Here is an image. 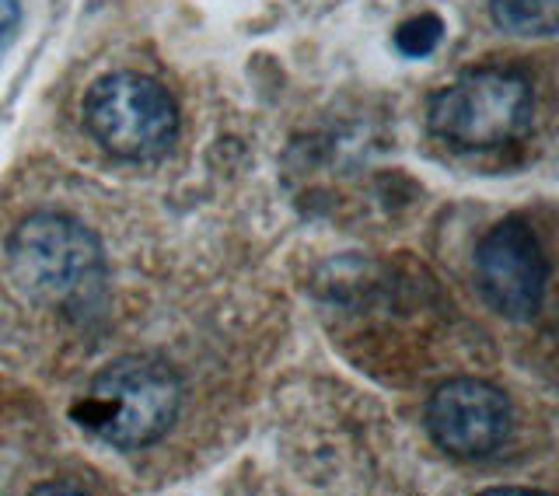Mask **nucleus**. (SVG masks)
<instances>
[{"mask_svg":"<svg viewBox=\"0 0 559 496\" xmlns=\"http://www.w3.org/2000/svg\"><path fill=\"white\" fill-rule=\"evenodd\" d=\"M14 287L52 311H81L98 300L105 283L102 241L78 217L32 214L8 238Z\"/></svg>","mask_w":559,"mask_h":496,"instance_id":"1","label":"nucleus"},{"mask_svg":"<svg viewBox=\"0 0 559 496\" xmlns=\"http://www.w3.org/2000/svg\"><path fill=\"white\" fill-rule=\"evenodd\" d=\"M182 381L154 357H119L105 364L92 388L70 405L78 427L119 451L147 448L162 440L179 416Z\"/></svg>","mask_w":559,"mask_h":496,"instance_id":"2","label":"nucleus"},{"mask_svg":"<svg viewBox=\"0 0 559 496\" xmlns=\"http://www.w3.org/2000/svg\"><path fill=\"white\" fill-rule=\"evenodd\" d=\"M427 122L459 151H497L532 133L535 87L514 67H472L430 98Z\"/></svg>","mask_w":559,"mask_h":496,"instance_id":"3","label":"nucleus"},{"mask_svg":"<svg viewBox=\"0 0 559 496\" xmlns=\"http://www.w3.org/2000/svg\"><path fill=\"white\" fill-rule=\"evenodd\" d=\"M84 127L122 162H154L179 137V109L154 78L119 70L87 87Z\"/></svg>","mask_w":559,"mask_h":496,"instance_id":"4","label":"nucleus"},{"mask_svg":"<svg viewBox=\"0 0 559 496\" xmlns=\"http://www.w3.org/2000/svg\"><path fill=\"white\" fill-rule=\"evenodd\" d=\"M476 283L486 305L503 318L528 322L542 308L549 262L535 232L521 217H507L476 248Z\"/></svg>","mask_w":559,"mask_h":496,"instance_id":"5","label":"nucleus"},{"mask_svg":"<svg viewBox=\"0 0 559 496\" xmlns=\"http://www.w3.org/2000/svg\"><path fill=\"white\" fill-rule=\"evenodd\" d=\"M511 399L483 378H451L427 402V430L451 458H486L511 434Z\"/></svg>","mask_w":559,"mask_h":496,"instance_id":"6","label":"nucleus"},{"mask_svg":"<svg viewBox=\"0 0 559 496\" xmlns=\"http://www.w3.org/2000/svg\"><path fill=\"white\" fill-rule=\"evenodd\" d=\"M493 22L511 35H556L559 0H489Z\"/></svg>","mask_w":559,"mask_h":496,"instance_id":"7","label":"nucleus"},{"mask_svg":"<svg viewBox=\"0 0 559 496\" xmlns=\"http://www.w3.org/2000/svg\"><path fill=\"white\" fill-rule=\"evenodd\" d=\"M441 39H444V22H441V14H433V11L416 14L395 28V49L402 57H413V60L430 57V52L441 46Z\"/></svg>","mask_w":559,"mask_h":496,"instance_id":"8","label":"nucleus"},{"mask_svg":"<svg viewBox=\"0 0 559 496\" xmlns=\"http://www.w3.org/2000/svg\"><path fill=\"white\" fill-rule=\"evenodd\" d=\"M17 17H22V8H17V0H0V46H4V39L14 32Z\"/></svg>","mask_w":559,"mask_h":496,"instance_id":"9","label":"nucleus"}]
</instances>
